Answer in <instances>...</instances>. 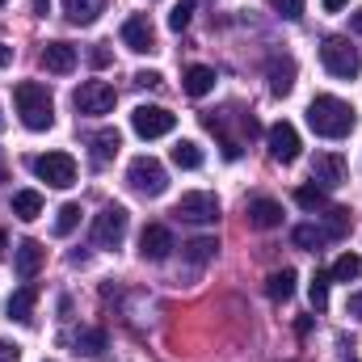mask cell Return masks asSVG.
<instances>
[{
    "mask_svg": "<svg viewBox=\"0 0 362 362\" xmlns=\"http://www.w3.org/2000/svg\"><path fill=\"white\" fill-rule=\"evenodd\" d=\"M270 8L278 13V17H286V21L303 17V0H270Z\"/></svg>",
    "mask_w": 362,
    "mask_h": 362,
    "instance_id": "34",
    "label": "cell"
},
{
    "mask_svg": "<svg viewBox=\"0 0 362 362\" xmlns=\"http://www.w3.org/2000/svg\"><path fill=\"white\" fill-rule=\"evenodd\" d=\"M127 185L135 194H144V198H160L169 189V173H165V165L156 156H135L131 169H127Z\"/></svg>",
    "mask_w": 362,
    "mask_h": 362,
    "instance_id": "4",
    "label": "cell"
},
{
    "mask_svg": "<svg viewBox=\"0 0 362 362\" xmlns=\"http://www.w3.org/2000/svg\"><path fill=\"white\" fill-rule=\"evenodd\" d=\"M135 85H139V89H156V85H160V72H139Z\"/></svg>",
    "mask_w": 362,
    "mask_h": 362,
    "instance_id": "36",
    "label": "cell"
},
{
    "mask_svg": "<svg viewBox=\"0 0 362 362\" xmlns=\"http://www.w3.org/2000/svg\"><path fill=\"white\" fill-rule=\"evenodd\" d=\"M72 101H76L81 114H110L114 101H118V93H114V85H105V81H85Z\"/></svg>",
    "mask_w": 362,
    "mask_h": 362,
    "instance_id": "9",
    "label": "cell"
},
{
    "mask_svg": "<svg viewBox=\"0 0 362 362\" xmlns=\"http://www.w3.org/2000/svg\"><path fill=\"white\" fill-rule=\"evenodd\" d=\"M266 295H270L274 303H286L295 295V270H274L266 278Z\"/></svg>",
    "mask_w": 362,
    "mask_h": 362,
    "instance_id": "23",
    "label": "cell"
},
{
    "mask_svg": "<svg viewBox=\"0 0 362 362\" xmlns=\"http://www.w3.org/2000/svg\"><path fill=\"white\" fill-rule=\"evenodd\" d=\"M76 223H81V206H76V202H64L59 215H55V236H72Z\"/></svg>",
    "mask_w": 362,
    "mask_h": 362,
    "instance_id": "30",
    "label": "cell"
},
{
    "mask_svg": "<svg viewBox=\"0 0 362 362\" xmlns=\"http://www.w3.org/2000/svg\"><path fill=\"white\" fill-rule=\"evenodd\" d=\"M177 127V114H169L165 105H135L131 110V131L139 139H160Z\"/></svg>",
    "mask_w": 362,
    "mask_h": 362,
    "instance_id": "7",
    "label": "cell"
},
{
    "mask_svg": "<svg viewBox=\"0 0 362 362\" xmlns=\"http://www.w3.org/2000/svg\"><path fill=\"white\" fill-rule=\"evenodd\" d=\"M266 144H270V156L278 165H295L299 160V131L291 122H274L266 131Z\"/></svg>",
    "mask_w": 362,
    "mask_h": 362,
    "instance_id": "11",
    "label": "cell"
},
{
    "mask_svg": "<svg viewBox=\"0 0 362 362\" xmlns=\"http://www.w3.org/2000/svg\"><path fill=\"white\" fill-rule=\"evenodd\" d=\"M181 89L189 93V97H206V93L215 89V68H206V64H194V68H185V76H181Z\"/></svg>",
    "mask_w": 362,
    "mask_h": 362,
    "instance_id": "21",
    "label": "cell"
},
{
    "mask_svg": "<svg viewBox=\"0 0 362 362\" xmlns=\"http://www.w3.org/2000/svg\"><path fill=\"white\" fill-rule=\"evenodd\" d=\"M333 282H354V278H362V257L358 253H341L337 262H333V274H329Z\"/></svg>",
    "mask_w": 362,
    "mask_h": 362,
    "instance_id": "27",
    "label": "cell"
},
{
    "mask_svg": "<svg viewBox=\"0 0 362 362\" xmlns=\"http://www.w3.org/2000/svg\"><path fill=\"white\" fill-rule=\"evenodd\" d=\"M89 59L97 64V68H105V64H110V51H105V47H97V51H93Z\"/></svg>",
    "mask_w": 362,
    "mask_h": 362,
    "instance_id": "38",
    "label": "cell"
},
{
    "mask_svg": "<svg viewBox=\"0 0 362 362\" xmlns=\"http://www.w3.org/2000/svg\"><path fill=\"white\" fill-rule=\"evenodd\" d=\"M215 249H219V245H215L211 236H198V240H189V245H185V257H189L194 266H202V262H211V257H215Z\"/></svg>",
    "mask_w": 362,
    "mask_h": 362,
    "instance_id": "31",
    "label": "cell"
},
{
    "mask_svg": "<svg viewBox=\"0 0 362 362\" xmlns=\"http://www.w3.org/2000/svg\"><path fill=\"white\" fill-rule=\"evenodd\" d=\"M34 303H38V286H34V282H25V286H17V291L8 295L4 316H8V320H17V325H25V320L34 316Z\"/></svg>",
    "mask_w": 362,
    "mask_h": 362,
    "instance_id": "16",
    "label": "cell"
},
{
    "mask_svg": "<svg viewBox=\"0 0 362 362\" xmlns=\"http://www.w3.org/2000/svg\"><path fill=\"white\" fill-rule=\"evenodd\" d=\"M266 72H270V93L274 97H286V93L295 89V59H291V55H274Z\"/></svg>",
    "mask_w": 362,
    "mask_h": 362,
    "instance_id": "18",
    "label": "cell"
},
{
    "mask_svg": "<svg viewBox=\"0 0 362 362\" xmlns=\"http://www.w3.org/2000/svg\"><path fill=\"white\" fill-rule=\"evenodd\" d=\"M329 282H333L329 274H316V278L308 282V299H312V308H316V312H325V308H329Z\"/></svg>",
    "mask_w": 362,
    "mask_h": 362,
    "instance_id": "32",
    "label": "cell"
},
{
    "mask_svg": "<svg viewBox=\"0 0 362 362\" xmlns=\"http://www.w3.org/2000/svg\"><path fill=\"white\" fill-rule=\"evenodd\" d=\"M169 253H173V232L165 223H148L139 232V257L144 262H165Z\"/></svg>",
    "mask_w": 362,
    "mask_h": 362,
    "instance_id": "12",
    "label": "cell"
},
{
    "mask_svg": "<svg viewBox=\"0 0 362 362\" xmlns=\"http://www.w3.org/2000/svg\"><path fill=\"white\" fill-rule=\"evenodd\" d=\"M0 131H4V114H0Z\"/></svg>",
    "mask_w": 362,
    "mask_h": 362,
    "instance_id": "44",
    "label": "cell"
},
{
    "mask_svg": "<svg viewBox=\"0 0 362 362\" xmlns=\"http://www.w3.org/2000/svg\"><path fill=\"white\" fill-rule=\"evenodd\" d=\"M354 122H358V114L341 97H329L325 93V97H312V105H308V127L316 135H325V139H346L354 131Z\"/></svg>",
    "mask_w": 362,
    "mask_h": 362,
    "instance_id": "1",
    "label": "cell"
},
{
    "mask_svg": "<svg viewBox=\"0 0 362 362\" xmlns=\"http://www.w3.org/2000/svg\"><path fill=\"white\" fill-rule=\"evenodd\" d=\"M89 148H93V160H97V165H105V160H114V156H118V148H122V135H118L114 127H105V131H93V135H89Z\"/></svg>",
    "mask_w": 362,
    "mask_h": 362,
    "instance_id": "20",
    "label": "cell"
},
{
    "mask_svg": "<svg viewBox=\"0 0 362 362\" xmlns=\"http://www.w3.org/2000/svg\"><path fill=\"white\" fill-rule=\"evenodd\" d=\"M312 181H316L320 189H337V185L346 181V160H341L337 152H316V156H312Z\"/></svg>",
    "mask_w": 362,
    "mask_h": 362,
    "instance_id": "13",
    "label": "cell"
},
{
    "mask_svg": "<svg viewBox=\"0 0 362 362\" xmlns=\"http://www.w3.org/2000/svg\"><path fill=\"white\" fill-rule=\"evenodd\" d=\"M105 4H110V0H64V17H68L72 25H93V21L105 13Z\"/></svg>",
    "mask_w": 362,
    "mask_h": 362,
    "instance_id": "19",
    "label": "cell"
},
{
    "mask_svg": "<svg viewBox=\"0 0 362 362\" xmlns=\"http://www.w3.org/2000/svg\"><path fill=\"white\" fill-rule=\"evenodd\" d=\"M127 223H131L127 206H118V202L101 206L97 219H93V245H97V249H118L122 236H127Z\"/></svg>",
    "mask_w": 362,
    "mask_h": 362,
    "instance_id": "5",
    "label": "cell"
},
{
    "mask_svg": "<svg viewBox=\"0 0 362 362\" xmlns=\"http://www.w3.org/2000/svg\"><path fill=\"white\" fill-rule=\"evenodd\" d=\"M194 8H198V0H181L177 8L169 13V30H173V34H181V30L189 25V17H194Z\"/></svg>",
    "mask_w": 362,
    "mask_h": 362,
    "instance_id": "33",
    "label": "cell"
},
{
    "mask_svg": "<svg viewBox=\"0 0 362 362\" xmlns=\"http://www.w3.org/2000/svg\"><path fill=\"white\" fill-rule=\"evenodd\" d=\"M173 165L177 169H202V148L194 139H177L173 144Z\"/></svg>",
    "mask_w": 362,
    "mask_h": 362,
    "instance_id": "26",
    "label": "cell"
},
{
    "mask_svg": "<svg viewBox=\"0 0 362 362\" xmlns=\"http://www.w3.org/2000/svg\"><path fill=\"white\" fill-rule=\"evenodd\" d=\"M42 68L55 72V76H68L76 68V47L72 42H47L42 47Z\"/></svg>",
    "mask_w": 362,
    "mask_h": 362,
    "instance_id": "15",
    "label": "cell"
},
{
    "mask_svg": "<svg viewBox=\"0 0 362 362\" xmlns=\"http://www.w3.org/2000/svg\"><path fill=\"white\" fill-rule=\"evenodd\" d=\"M0 4H4V0H0Z\"/></svg>",
    "mask_w": 362,
    "mask_h": 362,
    "instance_id": "45",
    "label": "cell"
},
{
    "mask_svg": "<svg viewBox=\"0 0 362 362\" xmlns=\"http://www.w3.org/2000/svg\"><path fill=\"white\" fill-rule=\"evenodd\" d=\"M105 329H81L76 337H72V346H76V354H89V358H97L101 350H105Z\"/></svg>",
    "mask_w": 362,
    "mask_h": 362,
    "instance_id": "25",
    "label": "cell"
},
{
    "mask_svg": "<svg viewBox=\"0 0 362 362\" xmlns=\"http://www.w3.org/2000/svg\"><path fill=\"white\" fill-rule=\"evenodd\" d=\"M42 262H47V249H42L38 240H21V245L13 249V270L21 274L25 282H30L34 274L42 270Z\"/></svg>",
    "mask_w": 362,
    "mask_h": 362,
    "instance_id": "14",
    "label": "cell"
},
{
    "mask_svg": "<svg viewBox=\"0 0 362 362\" xmlns=\"http://www.w3.org/2000/svg\"><path fill=\"white\" fill-rule=\"evenodd\" d=\"M295 202H299L303 211H329V189H320V185H299V189H295Z\"/></svg>",
    "mask_w": 362,
    "mask_h": 362,
    "instance_id": "28",
    "label": "cell"
},
{
    "mask_svg": "<svg viewBox=\"0 0 362 362\" xmlns=\"http://www.w3.org/2000/svg\"><path fill=\"white\" fill-rule=\"evenodd\" d=\"M291 240H295V249L316 253L320 245H329V232H325V228H316V223H299V228L291 232Z\"/></svg>",
    "mask_w": 362,
    "mask_h": 362,
    "instance_id": "24",
    "label": "cell"
},
{
    "mask_svg": "<svg viewBox=\"0 0 362 362\" xmlns=\"http://www.w3.org/2000/svg\"><path fill=\"white\" fill-rule=\"evenodd\" d=\"M30 8H34L38 17H47V13H51V0H30Z\"/></svg>",
    "mask_w": 362,
    "mask_h": 362,
    "instance_id": "39",
    "label": "cell"
},
{
    "mask_svg": "<svg viewBox=\"0 0 362 362\" xmlns=\"http://www.w3.org/2000/svg\"><path fill=\"white\" fill-rule=\"evenodd\" d=\"M122 42H127V51H135V55L156 51V25L148 21V13H135V17L122 21Z\"/></svg>",
    "mask_w": 362,
    "mask_h": 362,
    "instance_id": "10",
    "label": "cell"
},
{
    "mask_svg": "<svg viewBox=\"0 0 362 362\" xmlns=\"http://www.w3.org/2000/svg\"><path fill=\"white\" fill-rule=\"evenodd\" d=\"M4 245H8V240H4V232H0V253H4Z\"/></svg>",
    "mask_w": 362,
    "mask_h": 362,
    "instance_id": "43",
    "label": "cell"
},
{
    "mask_svg": "<svg viewBox=\"0 0 362 362\" xmlns=\"http://www.w3.org/2000/svg\"><path fill=\"white\" fill-rule=\"evenodd\" d=\"M13 101H17V114H21L25 131H51V127H55V101H51L47 85L21 81V85L13 89Z\"/></svg>",
    "mask_w": 362,
    "mask_h": 362,
    "instance_id": "2",
    "label": "cell"
},
{
    "mask_svg": "<svg viewBox=\"0 0 362 362\" xmlns=\"http://www.w3.org/2000/svg\"><path fill=\"white\" fill-rule=\"evenodd\" d=\"M13 215L25 219V223L38 219V215H42V194H38V189H17V194H13Z\"/></svg>",
    "mask_w": 362,
    "mask_h": 362,
    "instance_id": "22",
    "label": "cell"
},
{
    "mask_svg": "<svg viewBox=\"0 0 362 362\" xmlns=\"http://www.w3.org/2000/svg\"><path fill=\"white\" fill-rule=\"evenodd\" d=\"M325 232H329V240L346 236V232H350V211H346V206H329V211H325Z\"/></svg>",
    "mask_w": 362,
    "mask_h": 362,
    "instance_id": "29",
    "label": "cell"
},
{
    "mask_svg": "<svg viewBox=\"0 0 362 362\" xmlns=\"http://www.w3.org/2000/svg\"><path fill=\"white\" fill-rule=\"evenodd\" d=\"M350 316H354V320H362V291H354V295H350Z\"/></svg>",
    "mask_w": 362,
    "mask_h": 362,
    "instance_id": "37",
    "label": "cell"
},
{
    "mask_svg": "<svg viewBox=\"0 0 362 362\" xmlns=\"http://www.w3.org/2000/svg\"><path fill=\"white\" fill-rule=\"evenodd\" d=\"M278 223H282V202H274V198H253L249 202V228L270 232Z\"/></svg>",
    "mask_w": 362,
    "mask_h": 362,
    "instance_id": "17",
    "label": "cell"
},
{
    "mask_svg": "<svg viewBox=\"0 0 362 362\" xmlns=\"http://www.w3.org/2000/svg\"><path fill=\"white\" fill-rule=\"evenodd\" d=\"M173 215L185 219V223H215L219 219V198L206 194V189H194V194H181Z\"/></svg>",
    "mask_w": 362,
    "mask_h": 362,
    "instance_id": "8",
    "label": "cell"
},
{
    "mask_svg": "<svg viewBox=\"0 0 362 362\" xmlns=\"http://www.w3.org/2000/svg\"><path fill=\"white\" fill-rule=\"evenodd\" d=\"M350 30H354V34H358V38H362V8H358V13H354V17H350Z\"/></svg>",
    "mask_w": 362,
    "mask_h": 362,
    "instance_id": "41",
    "label": "cell"
},
{
    "mask_svg": "<svg viewBox=\"0 0 362 362\" xmlns=\"http://www.w3.org/2000/svg\"><path fill=\"white\" fill-rule=\"evenodd\" d=\"M320 64H325V72L337 76V81H354L362 72L358 47H350V38H341V34H329V38L320 42Z\"/></svg>",
    "mask_w": 362,
    "mask_h": 362,
    "instance_id": "3",
    "label": "cell"
},
{
    "mask_svg": "<svg viewBox=\"0 0 362 362\" xmlns=\"http://www.w3.org/2000/svg\"><path fill=\"white\" fill-rule=\"evenodd\" d=\"M8 59H13V47H4V42H0V68H4Z\"/></svg>",
    "mask_w": 362,
    "mask_h": 362,
    "instance_id": "42",
    "label": "cell"
},
{
    "mask_svg": "<svg viewBox=\"0 0 362 362\" xmlns=\"http://www.w3.org/2000/svg\"><path fill=\"white\" fill-rule=\"evenodd\" d=\"M320 4H325V13H341V8H346L350 0H320Z\"/></svg>",
    "mask_w": 362,
    "mask_h": 362,
    "instance_id": "40",
    "label": "cell"
},
{
    "mask_svg": "<svg viewBox=\"0 0 362 362\" xmlns=\"http://www.w3.org/2000/svg\"><path fill=\"white\" fill-rule=\"evenodd\" d=\"M0 362H21V346H13V341H0Z\"/></svg>",
    "mask_w": 362,
    "mask_h": 362,
    "instance_id": "35",
    "label": "cell"
},
{
    "mask_svg": "<svg viewBox=\"0 0 362 362\" xmlns=\"http://www.w3.org/2000/svg\"><path fill=\"white\" fill-rule=\"evenodd\" d=\"M30 169L47 181V185H55V189L76 185V160H72L68 152H42V156L30 160Z\"/></svg>",
    "mask_w": 362,
    "mask_h": 362,
    "instance_id": "6",
    "label": "cell"
}]
</instances>
